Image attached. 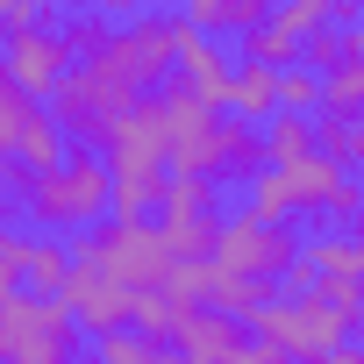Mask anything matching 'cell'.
Segmentation results:
<instances>
[{
	"mask_svg": "<svg viewBox=\"0 0 364 364\" xmlns=\"http://www.w3.org/2000/svg\"><path fill=\"white\" fill-rule=\"evenodd\" d=\"M243 65L286 72V65H300V43H293L286 29H272V22H264V29H250V36H243Z\"/></svg>",
	"mask_w": 364,
	"mask_h": 364,
	"instance_id": "cell-24",
	"label": "cell"
},
{
	"mask_svg": "<svg viewBox=\"0 0 364 364\" xmlns=\"http://www.w3.org/2000/svg\"><path fill=\"white\" fill-rule=\"evenodd\" d=\"M79 264H93L107 286H122L129 300L136 293H164L171 286V257H164V236L150 229V222H107V229H93V236H79V250H72Z\"/></svg>",
	"mask_w": 364,
	"mask_h": 364,
	"instance_id": "cell-3",
	"label": "cell"
},
{
	"mask_svg": "<svg viewBox=\"0 0 364 364\" xmlns=\"http://www.w3.org/2000/svg\"><path fill=\"white\" fill-rule=\"evenodd\" d=\"M272 29H286L293 43H307L314 29H328V0H286V8L272 15Z\"/></svg>",
	"mask_w": 364,
	"mask_h": 364,
	"instance_id": "cell-29",
	"label": "cell"
},
{
	"mask_svg": "<svg viewBox=\"0 0 364 364\" xmlns=\"http://www.w3.org/2000/svg\"><path fill=\"white\" fill-rule=\"evenodd\" d=\"M300 264H307L314 279H364V272H357V243H350L343 229H328V236L300 243Z\"/></svg>",
	"mask_w": 364,
	"mask_h": 364,
	"instance_id": "cell-21",
	"label": "cell"
},
{
	"mask_svg": "<svg viewBox=\"0 0 364 364\" xmlns=\"http://www.w3.org/2000/svg\"><path fill=\"white\" fill-rule=\"evenodd\" d=\"M157 236H164V257H171V264H215L222 215H200V222H157Z\"/></svg>",
	"mask_w": 364,
	"mask_h": 364,
	"instance_id": "cell-15",
	"label": "cell"
},
{
	"mask_svg": "<svg viewBox=\"0 0 364 364\" xmlns=\"http://www.w3.org/2000/svg\"><path fill=\"white\" fill-rule=\"evenodd\" d=\"M321 215H328V222H343V229H350V222H364V186H357V178H336V193H328V208H321Z\"/></svg>",
	"mask_w": 364,
	"mask_h": 364,
	"instance_id": "cell-31",
	"label": "cell"
},
{
	"mask_svg": "<svg viewBox=\"0 0 364 364\" xmlns=\"http://www.w3.org/2000/svg\"><path fill=\"white\" fill-rule=\"evenodd\" d=\"M222 114L264 129V122L279 114V72H264V65H236V79H229V107H222Z\"/></svg>",
	"mask_w": 364,
	"mask_h": 364,
	"instance_id": "cell-12",
	"label": "cell"
},
{
	"mask_svg": "<svg viewBox=\"0 0 364 364\" xmlns=\"http://www.w3.org/2000/svg\"><path fill=\"white\" fill-rule=\"evenodd\" d=\"M58 307H65V314H72V328H79V336H93V343L129 328V293H122V286H107V279H100L93 264H79V257H72V279L58 286Z\"/></svg>",
	"mask_w": 364,
	"mask_h": 364,
	"instance_id": "cell-8",
	"label": "cell"
},
{
	"mask_svg": "<svg viewBox=\"0 0 364 364\" xmlns=\"http://www.w3.org/2000/svg\"><path fill=\"white\" fill-rule=\"evenodd\" d=\"M314 114H343V122H364V58L321 72V107Z\"/></svg>",
	"mask_w": 364,
	"mask_h": 364,
	"instance_id": "cell-20",
	"label": "cell"
},
{
	"mask_svg": "<svg viewBox=\"0 0 364 364\" xmlns=\"http://www.w3.org/2000/svg\"><path fill=\"white\" fill-rule=\"evenodd\" d=\"M314 157H328L336 171H364V122L314 114Z\"/></svg>",
	"mask_w": 364,
	"mask_h": 364,
	"instance_id": "cell-17",
	"label": "cell"
},
{
	"mask_svg": "<svg viewBox=\"0 0 364 364\" xmlns=\"http://www.w3.org/2000/svg\"><path fill=\"white\" fill-rule=\"evenodd\" d=\"M0 65H8V79H15L29 100H50L58 79L72 72V50H65L58 29H36V36H8V43H0Z\"/></svg>",
	"mask_w": 364,
	"mask_h": 364,
	"instance_id": "cell-9",
	"label": "cell"
},
{
	"mask_svg": "<svg viewBox=\"0 0 364 364\" xmlns=\"http://www.w3.org/2000/svg\"><path fill=\"white\" fill-rule=\"evenodd\" d=\"M264 171V129H250V122H229L222 114V136H215V164H208V178L222 186V178H250Z\"/></svg>",
	"mask_w": 364,
	"mask_h": 364,
	"instance_id": "cell-11",
	"label": "cell"
},
{
	"mask_svg": "<svg viewBox=\"0 0 364 364\" xmlns=\"http://www.w3.org/2000/svg\"><path fill=\"white\" fill-rule=\"evenodd\" d=\"M350 58H357V43H350V29H336V22H328V29H314V36L300 43V65H307L314 79H321V72H336V65H350Z\"/></svg>",
	"mask_w": 364,
	"mask_h": 364,
	"instance_id": "cell-25",
	"label": "cell"
},
{
	"mask_svg": "<svg viewBox=\"0 0 364 364\" xmlns=\"http://www.w3.org/2000/svg\"><path fill=\"white\" fill-rule=\"evenodd\" d=\"M300 264V236L279 229V222H257L250 208L243 215H222V236H215V272L222 279H250V286H272Z\"/></svg>",
	"mask_w": 364,
	"mask_h": 364,
	"instance_id": "cell-6",
	"label": "cell"
},
{
	"mask_svg": "<svg viewBox=\"0 0 364 364\" xmlns=\"http://www.w3.org/2000/svg\"><path fill=\"white\" fill-rule=\"evenodd\" d=\"M178 307L171 293H136L129 300V336H143V343H171V328H178Z\"/></svg>",
	"mask_w": 364,
	"mask_h": 364,
	"instance_id": "cell-22",
	"label": "cell"
},
{
	"mask_svg": "<svg viewBox=\"0 0 364 364\" xmlns=\"http://www.w3.org/2000/svg\"><path fill=\"white\" fill-rule=\"evenodd\" d=\"M300 157H314V122H307V114H272V122H264V164L286 171V164H300Z\"/></svg>",
	"mask_w": 364,
	"mask_h": 364,
	"instance_id": "cell-19",
	"label": "cell"
},
{
	"mask_svg": "<svg viewBox=\"0 0 364 364\" xmlns=\"http://www.w3.org/2000/svg\"><path fill=\"white\" fill-rule=\"evenodd\" d=\"M343 236H350V243H357V272H364V222H350V229H343Z\"/></svg>",
	"mask_w": 364,
	"mask_h": 364,
	"instance_id": "cell-34",
	"label": "cell"
},
{
	"mask_svg": "<svg viewBox=\"0 0 364 364\" xmlns=\"http://www.w3.org/2000/svg\"><path fill=\"white\" fill-rule=\"evenodd\" d=\"M72 279V250L58 243V236H36V243H22V293H36V300H58V286Z\"/></svg>",
	"mask_w": 364,
	"mask_h": 364,
	"instance_id": "cell-14",
	"label": "cell"
},
{
	"mask_svg": "<svg viewBox=\"0 0 364 364\" xmlns=\"http://www.w3.org/2000/svg\"><path fill=\"white\" fill-rule=\"evenodd\" d=\"M264 22H272L264 0H193V8H186V29H200V36H222V29L250 36V29H264Z\"/></svg>",
	"mask_w": 364,
	"mask_h": 364,
	"instance_id": "cell-13",
	"label": "cell"
},
{
	"mask_svg": "<svg viewBox=\"0 0 364 364\" xmlns=\"http://www.w3.org/2000/svg\"><path fill=\"white\" fill-rule=\"evenodd\" d=\"M171 343H178V364H236V350L250 336H243V321H229L215 307H193V314H178Z\"/></svg>",
	"mask_w": 364,
	"mask_h": 364,
	"instance_id": "cell-10",
	"label": "cell"
},
{
	"mask_svg": "<svg viewBox=\"0 0 364 364\" xmlns=\"http://www.w3.org/2000/svg\"><path fill=\"white\" fill-rule=\"evenodd\" d=\"M250 328H257V343H272L286 364H321L336 343H350V321L328 314L314 293H279V300H264V307L250 314Z\"/></svg>",
	"mask_w": 364,
	"mask_h": 364,
	"instance_id": "cell-4",
	"label": "cell"
},
{
	"mask_svg": "<svg viewBox=\"0 0 364 364\" xmlns=\"http://www.w3.org/2000/svg\"><path fill=\"white\" fill-rule=\"evenodd\" d=\"M350 43H357V58H364V15H357V29H350Z\"/></svg>",
	"mask_w": 364,
	"mask_h": 364,
	"instance_id": "cell-35",
	"label": "cell"
},
{
	"mask_svg": "<svg viewBox=\"0 0 364 364\" xmlns=\"http://www.w3.org/2000/svg\"><path fill=\"white\" fill-rule=\"evenodd\" d=\"M36 107H43V100H29V93L8 79V65H0V171L15 164V136H22V122H29Z\"/></svg>",
	"mask_w": 364,
	"mask_h": 364,
	"instance_id": "cell-23",
	"label": "cell"
},
{
	"mask_svg": "<svg viewBox=\"0 0 364 364\" xmlns=\"http://www.w3.org/2000/svg\"><path fill=\"white\" fill-rule=\"evenodd\" d=\"M8 293H22V236L0 229V300Z\"/></svg>",
	"mask_w": 364,
	"mask_h": 364,
	"instance_id": "cell-32",
	"label": "cell"
},
{
	"mask_svg": "<svg viewBox=\"0 0 364 364\" xmlns=\"http://www.w3.org/2000/svg\"><path fill=\"white\" fill-rule=\"evenodd\" d=\"M0 29H8V36H36V29H58V8H50V0H8V8H0Z\"/></svg>",
	"mask_w": 364,
	"mask_h": 364,
	"instance_id": "cell-30",
	"label": "cell"
},
{
	"mask_svg": "<svg viewBox=\"0 0 364 364\" xmlns=\"http://www.w3.org/2000/svg\"><path fill=\"white\" fill-rule=\"evenodd\" d=\"M215 286H222V272H215V264H171V286H164V293L193 314V307H208V300H215Z\"/></svg>",
	"mask_w": 364,
	"mask_h": 364,
	"instance_id": "cell-27",
	"label": "cell"
},
{
	"mask_svg": "<svg viewBox=\"0 0 364 364\" xmlns=\"http://www.w3.org/2000/svg\"><path fill=\"white\" fill-rule=\"evenodd\" d=\"M157 215H164V222H200V215H215V178H200V171H171Z\"/></svg>",
	"mask_w": 364,
	"mask_h": 364,
	"instance_id": "cell-18",
	"label": "cell"
},
{
	"mask_svg": "<svg viewBox=\"0 0 364 364\" xmlns=\"http://www.w3.org/2000/svg\"><path fill=\"white\" fill-rule=\"evenodd\" d=\"M72 357H79V328L58 300L36 293L0 300V364H72Z\"/></svg>",
	"mask_w": 364,
	"mask_h": 364,
	"instance_id": "cell-5",
	"label": "cell"
},
{
	"mask_svg": "<svg viewBox=\"0 0 364 364\" xmlns=\"http://www.w3.org/2000/svg\"><path fill=\"white\" fill-rule=\"evenodd\" d=\"M15 164H22L29 178H36V171H58V164H65V136H58V122H50L43 107H36V114L22 122V136H15Z\"/></svg>",
	"mask_w": 364,
	"mask_h": 364,
	"instance_id": "cell-16",
	"label": "cell"
},
{
	"mask_svg": "<svg viewBox=\"0 0 364 364\" xmlns=\"http://www.w3.org/2000/svg\"><path fill=\"white\" fill-rule=\"evenodd\" d=\"M93 357H100V364H178V350H157V343H143V336H129V328H122V336H100Z\"/></svg>",
	"mask_w": 364,
	"mask_h": 364,
	"instance_id": "cell-26",
	"label": "cell"
},
{
	"mask_svg": "<svg viewBox=\"0 0 364 364\" xmlns=\"http://www.w3.org/2000/svg\"><path fill=\"white\" fill-rule=\"evenodd\" d=\"M8 178V193H22V215L43 229V236H58V229H93L100 215H107V157L100 150H65V164L58 171H22V164H8L0 171Z\"/></svg>",
	"mask_w": 364,
	"mask_h": 364,
	"instance_id": "cell-1",
	"label": "cell"
},
{
	"mask_svg": "<svg viewBox=\"0 0 364 364\" xmlns=\"http://www.w3.org/2000/svg\"><path fill=\"white\" fill-rule=\"evenodd\" d=\"M336 178H350V171H336L328 157H300V164H286V171H257L250 178V215L257 222H293V215H321L328 208V193H336Z\"/></svg>",
	"mask_w": 364,
	"mask_h": 364,
	"instance_id": "cell-7",
	"label": "cell"
},
{
	"mask_svg": "<svg viewBox=\"0 0 364 364\" xmlns=\"http://www.w3.org/2000/svg\"><path fill=\"white\" fill-rule=\"evenodd\" d=\"M321 364H364V343H336V350H328Z\"/></svg>",
	"mask_w": 364,
	"mask_h": 364,
	"instance_id": "cell-33",
	"label": "cell"
},
{
	"mask_svg": "<svg viewBox=\"0 0 364 364\" xmlns=\"http://www.w3.org/2000/svg\"><path fill=\"white\" fill-rule=\"evenodd\" d=\"M314 107H321V79L307 65H286L279 72V114H307L314 122Z\"/></svg>",
	"mask_w": 364,
	"mask_h": 364,
	"instance_id": "cell-28",
	"label": "cell"
},
{
	"mask_svg": "<svg viewBox=\"0 0 364 364\" xmlns=\"http://www.w3.org/2000/svg\"><path fill=\"white\" fill-rule=\"evenodd\" d=\"M150 93L129 79V72H114L107 58H86V65H72L65 79H58V93H50V122H58V136L65 143H79V150H100L114 129H122V114H136Z\"/></svg>",
	"mask_w": 364,
	"mask_h": 364,
	"instance_id": "cell-2",
	"label": "cell"
}]
</instances>
